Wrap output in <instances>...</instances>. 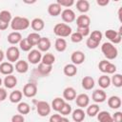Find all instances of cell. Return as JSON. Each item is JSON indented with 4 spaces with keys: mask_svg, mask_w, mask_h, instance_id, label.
Returning a JSON list of instances; mask_svg holds the SVG:
<instances>
[{
    "mask_svg": "<svg viewBox=\"0 0 122 122\" xmlns=\"http://www.w3.org/2000/svg\"><path fill=\"white\" fill-rule=\"evenodd\" d=\"M41 59H42V53L38 50H31V51H29V53H28V61L30 64L36 65V64L41 62Z\"/></svg>",
    "mask_w": 122,
    "mask_h": 122,
    "instance_id": "ba28073f",
    "label": "cell"
},
{
    "mask_svg": "<svg viewBox=\"0 0 122 122\" xmlns=\"http://www.w3.org/2000/svg\"><path fill=\"white\" fill-rule=\"evenodd\" d=\"M116 71V66L111 62L108 63L107 67H106V71H105V73H109V74H113L115 73Z\"/></svg>",
    "mask_w": 122,
    "mask_h": 122,
    "instance_id": "f6af8a7d",
    "label": "cell"
},
{
    "mask_svg": "<svg viewBox=\"0 0 122 122\" xmlns=\"http://www.w3.org/2000/svg\"><path fill=\"white\" fill-rule=\"evenodd\" d=\"M14 71V67L10 62H2L0 64V72L4 75L12 74Z\"/></svg>",
    "mask_w": 122,
    "mask_h": 122,
    "instance_id": "9a60e30c",
    "label": "cell"
},
{
    "mask_svg": "<svg viewBox=\"0 0 122 122\" xmlns=\"http://www.w3.org/2000/svg\"><path fill=\"white\" fill-rule=\"evenodd\" d=\"M9 25H10V24H7V23H5V22H3V21L0 20V30H7L8 27H9Z\"/></svg>",
    "mask_w": 122,
    "mask_h": 122,
    "instance_id": "db71d44e",
    "label": "cell"
},
{
    "mask_svg": "<svg viewBox=\"0 0 122 122\" xmlns=\"http://www.w3.org/2000/svg\"><path fill=\"white\" fill-rule=\"evenodd\" d=\"M65 104V100L61 97H56L52 100L51 102V109H53L55 112H59L60 109L63 107V105Z\"/></svg>",
    "mask_w": 122,
    "mask_h": 122,
    "instance_id": "e575fe53",
    "label": "cell"
},
{
    "mask_svg": "<svg viewBox=\"0 0 122 122\" xmlns=\"http://www.w3.org/2000/svg\"><path fill=\"white\" fill-rule=\"evenodd\" d=\"M71 112H72V110H71V106L69 104V103H66L65 102V104L63 105V107L60 109V111L58 112L61 115H68V114H71Z\"/></svg>",
    "mask_w": 122,
    "mask_h": 122,
    "instance_id": "ab89813d",
    "label": "cell"
},
{
    "mask_svg": "<svg viewBox=\"0 0 122 122\" xmlns=\"http://www.w3.org/2000/svg\"><path fill=\"white\" fill-rule=\"evenodd\" d=\"M76 31L79 32L83 37L88 36V35L91 33V31H90V28H77V30H76Z\"/></svg>",
    "mask_w": 122,
    "mask_h": 122,
    "instance_id": "7dc6e473",
    "label": "cell"
},
{
    "mask_svg": "<svg viewBox=\"0 0 122 122\" xmlns=\"http://www.w3.org/2000/svg\"><path fill=\"white\" fill-rule=\"evenodd\" d=\"M111 84L116 88L122 87V75L120 73H114L111 78Z\"/></svg>",
    "mask_w": 122,
    "mask_h": 122,
    "instance_id": "8d00e7d4",
    "label": "cell"
},
{
    "mask_svg": "<svg viewBox=\"0 0 122 122\" xmlns=\"http://www.w3.org/2000/svg\"><path fill=\"white\" fill-rule=\"evenodd\" d=\"M3 84L7 89H12L17 85V78L13 74L7 75L3 80Z\"/></svg>",
    "mask_w": 122,
    "mask_h": 122,
    "instance_id": "d6986e66",
    "label": "cell"
},
{
    "mask_svg": "<svg viewBox=\"0 0 122 122\" xmlns=\"http://www.w3.org/2000/svg\"><path fill=\"white\" fill-rule=\"evenodd\" d=\"M19 47L23 51H31V48H32V46L28 42L27 38H22V40L19 43Z\"/></svg>",
    "mask_w": 122,
    "mask_h": 122,
    "instance_id": "f35d334b",
    "label": "cell"
},
{
    "mask_svg": "<svg viewBox=\"0 0 122 122\" xmlns=\"http://www.w3.org/2000/svg\"><path fill=\"white\" fill-rule=\"evenodd\" d=\"M101 51L102 53L104 54V56L108 59V60H112V59H115L118 55V50L117 48L110 43V42H105L102 44L101 46Z\"/></svg>",
    "mask_w": 122,
    "mask_h": 122,
    "instance_id": "7a4b0ae2",
    "label": "cell"
},
{
    "mask_svg": "<svg viewBox=\"0 0 122 122\" xmlns=\"http://www.w3.org/2000/svg\"><path fill=\"white\" fill-rule=\"evenodd\" d=\"M30 26V20L22 16H15L14 18L11 19V22H10V28L15 31L27 30Z\"/></svg>",
    "mask_w": 122,
    "mask_h": 122,
    "instance_id": "6da1fadb",
    "label": "cell"
},
{
    "mask_svg": "<svg viewBox=\"0 0 122 122\" xmlns=\"http://www.w3.org/2000/svg\"><path fill=\"white\" fill-rule=\"evenodd\" d=\"M81 84H82V87H83L84 90L90 91V90L93 89V87L95 85V82H94V79L92 76H85V77H83V79L81 81Z\"/></svg>",
    "mask_w": 122,
    "mask_h": 122,
    "instance_id": "7402d4cb",
    "label": "cell"
},
{
    "mask_svg": "<svg viewBox=\"0 0 122 122\" xmlns=\"http://www.w3.org/2000/svg\"><path fill=\"white\" fill-rule=\"evenodd\" d=\"M121 10H122V8H120L119 10H118V17H119V20L120 21H121Z\"/></svg>",
    "mask_w": 122,
    "mask_h": 122,
    "instance_id": "6f0895ef",
    "label": "cell"
},
{
    "mask_svg": "<svg viewBox=\"0 0 122 122\" xmlns=\"http://www.w3.org/2000/svg\"><path fill=\"white\" fill-rule=\"evenodd\" d=\"M61 119H62V116L60 114H51L50 116V120L49 122H61Z\"/></svg>",
    "mask_w": 122,
    "mask_h": 122,
    "instance_id": "f907efd6",
    "label": "cell"
},
{
    "mask_svg": "<svg viewBox=\"0 0 122 122\" xmlns=\"http://www.w3.org/2000/svg\"><path fill=\"white\" fill-rule=\"evenodd\" d=\"M30 27H31V29L33 30H35V31H40V30H42L44 28H45V23H44V21H43V19H41V18H34V19H32L31 20V22H30Z\"/></svg>",
    "mask_w": 122,
    "mask_h": 122,
    "instance_id": "603a6c76",
    "label": "cell"
},
{
    "mask_svg": "<svg viewBox=\"0 0 122 122\" xmlns=\"http://www.w3.org/2000/svg\"><path fill=\"white\" fill-rule=\"evenodd\" d=\"M92 99L95 102V103H102L107 99V94L106 92L101 90V89H97L94 92H92Z\"/></svg>",
    "mask_w": 122,
    "mask_h": 122,
    "instance_id": "7c38bea8",
    "label": "cell"
},
{
    "mask_svg": "<svg viewBox=\"0 0 122 122\" xmlns=\"http://www.w3.org/2000/svg\"><path fill=\"white\" fill-rule=\"evenodd\" d=\"M97 119L99 122H113L112 114L107 111H102L97 113Z\"/></svg>",
    "mask_w": 122,
    "mask_h": 122,
    "instance_id": "83f0119b",
    "label": "cell"
},
{
    "mask_svg": "<svg viewBox=\"0 0 122 122\" xmlns=\"http://www.w3.org/2000/svg\"><path fill=\"white\" fill-rule=\"evenodd\" d=\"M76 25H77V28H90L91 18L85 14L79 15L76 18Z\"/></svg>",
    "mask_w": 122,
    "mask_h": 122,
    "instance_id": "4fadbf2b",
    "label": "cell"
},
{
    "mask_svg": "<svg viewBox=\"0 0 122 122\" xmlns=\"http://www.w3.org/2000/svg\"><path fill=\"white\" fill-rule=\"evenodd\" d=\"M6 57L8 59L9 62L13 63V62H17L19 60L20 57V51L19 49L15 46H11L9 47L6 51Z\"/></svg>",
    "mask_w": 122,
    "mask_h": 122,
    "instance_id": "8992f818",
    "label": "cell"
},
{
    "mask_svg": "<svg viewBox=\"0 0 122 122\" xmlns=\"http://www.w3.org/2000/svg\"><path fill=\"white\" fill-rule=\"evenodd\" d=\"M40 38H41V36H40V34H39L38 32H30V33L27 36L28 42H29L32 47H33V46H36V45L38 44Z\"/></svg>",
    "mask_w": 122,
    "mask_h": 122,
    "instance_id": "1f68e13d",
    "label": "cell"
},
{
    "mask_svg": "<svg viewBox=\"0 0 122 122\" xmlns=\"http://www.w3.org/2000/svg\"><path fill=\"white\" fill-rule=\"evenodd\" d=\"M17 112L22 115L28 114L30 112V107L27 102H19L17 105Z\"/></svg>",
    "mask_w": 122,
    "mask_h": 122,
    "instance_id": "836d02e7",
    "label": "cell"
},
{
    "mask_svg": "<svg viewBox=\"0 0 122 122\" xmlns=\"http://www.w3.org/2000/svg\"><path fill=\"white\" fill-rule=\"evenodd\" d=\"M105 36L109 39L112 44H119L122 40V27L119 28V30L116 31L114 30H107L105 32Z\"/></svg>",
    "mask_w": 122,
    "mask_h": 122,
    "instance_id": "277c9868",
    "label": "cell"
},
{
    "mask_svg": "<svg viewBox=\"0 0 122 122\" xmlns=\"http://www.w3.org/2000/svg\"><path fill=\"white\" fill-rule=\"evenodd\" d=\"M55 62V56L52 53H45L44 55H42V59H41V63L48 65V66H52Z\"/></svg>",
    "mask_w": 122,
    "mask_h": 122,
    "instance_id": "4dcf8cb0",
    "label": "cell"
},
{
    "mask_svg": "<svg viewBox=\"0 0 122 122\" xmlns=\"http://www.w3.org/2000/svg\"><path fill=\"white\" fill-rule=\"evenodd\" d=\"M11 19H12L11 13H10L9 10H4L0 11V20H1V21L5 22V23H7V24H10Z\"/></svg>",
    "mask_w": 122,
    "mask_h": 122,
    "instance_id": "74e56055",
    "label": "cell"
},
{
    "mask_svg": "<svg viewBox=\"0 0 122 122\" xmlns=\"http://www.w3.org/2000/svg\"><path fill=\"white\" fill-rule=\"evenodd\" d=\"M109 62H110V61H108V60H106V59L101 60V61L99 62V64H98V69H99V71H102L103 73H105L106 67H107V65H108V63H109Z\"/></svg>",
    "mask_w": 122,
    "mask_h": 122,
    "instance_id": "bcb514c9",
    "label": "cell"
},
{
    "mask_svg": "<svg viewBox=\"0 0 122 122\" xmlns=\"http://www.w3.org/2000/svg\"><path fill=\"white\" fill-rule=\"evenodd\" d=\"M85 58H86L85 53L83 51H75L71 55V60L72 62V64L75 65V66L82 64L85 61Z\"/></svg>",
    "mask_w": 122,
    "mask_h": 122,
    "instance_id": "8fae6325",
    "label": "cell"
},
{
    "mask_svg": "<svg viewBox=\"0 0 122 122\" xmlns=\"http://www.w3.org/2000/svg\"><path fill=\"white\" fill-rule=\"evenodd\" d=\"M54 48L59 52L65 51L67 49V41L64 38H57L54 43Z\"/></svg>",
    "mask_w": 122,
    "mask_h": 122,
    "instance_id": "f1b7e54d",
    "label": "cell"
},
{
    "mask_svg": "<svg viewBox=\"0 0 122 122\" xmlns=\"http://www.w3.org/2000/svg\"><path fill=\"white\" fill-rule=\"evenodd\" d=\"M51 107L48 102L38 101L36 103V112L40 116H42V117L48 116L51 113Z\"/></svg>",
    "mask_w": 122,
    "mask_h": 122,
    "instance_id": "5b68a950",
    "label": "cell"
},
{
    "mask_svg": "<svg viewBox=\"0 0 122 122\" xmlns=\"http://www.w3.org/2000/svg\"><path fill=\"white\" fill-rule=\"evenodd\" d=\"M61 122H70V120H69L67 117H62V119H61Z\"/></svg>",
    "mask_w": 122,
    "mask_h": 122,
    "instance_id": "9f6ffc18",
    "label": "cell"
},
{
    "mask_svg": "<svg viewBox=\"0 0 122 122\" xmlns=\"http://www.w3.org/2000/svg\"><path fill=\"white\" fill-rule=\"evenodd\" d=\"M36 46L38 47V51H39L46 52V51H48L50 50L51 44V41H50L49 38H47V37H41L40 40H39V42H38V44Z\"/></svg>",
    "mask_w": 122,
    "mask_h": 122,
    "instance_id": "5bb4252c",
    "label": "cell"
},
{
    "mask_svg": "<svg viewBox=\"0 0 122 122\" xmlns=\"http://www.w3.org/2000/svg\"><path fill=\"white\" fill-rule=\"evenodd\" d=\"M53 32L59 38H63V37L70 36L71 34V32H72V30L68 24L58 23L53 27Z\"/></svg>",
    "mask_w": 122,
    "mask_h": 122,
    "instance_id": "3957f363",
    "label": "cell"
},
{
    "mask_svg": "<svg viewBox=\"0 0 122 122\" xmlns=\"http://www.w3.org/2000/svg\"><path fill=\"white\" fill-rule=\"evenodd\" d=\"M96 3H97V5H98V6L105 7V6H107V5L110 3V1H109V0H97V1H96Z\"/></svg>",
    "mask_w": 122,
    "mask_h": 122,
    "instance_id": "f5cc1de1",
    "label": "cell"
},
{
    "mask_svg": "<svg viewBox=\"0 0 122 122\" xmlns=\"http://www.w3.org/2000/svg\"><path fill=\"white\" fill-rule=\"evenodd\" d=\"M2 83H3V80L1 79V77H0V87H1V85H2Z\"/></svg>",
    "mask_w": 122,
    "mask_h": 122,
    "instance_id": "680465c9",
    "label": "cell"
},
{
    "mask_svg": "<svg viewBox=\"0 0 122 122\" xmlns=\"http://www.w3.org/2000/svg\"><path fill=\"white\" fill-rule=\"evenodd\" d=\"M71 117H72V120L74 122H82L86 117V112H84L83 109L78 108V109H75L72 112Z\"/></svg>",
    "mask_w": 122,
    "mask_h": 122,
    "instance_id": "ffe728a7",
    "label": "cell"
},
{
    "mask_svg": "<svg viewBox=\"0 0 122 122\" xmlns=\"http://www.w3.org/2000/svg\"><path fill=\"white\" fill-rule=\"evenodd\" d=\"M63 72L66 76H69V77H71V76H74L76 73H77V68L75 65H73L72 63L71 64H67L65 65V67L63 68Z\"/></svg>",
    "mask_w": 122,
    "mask_h": 122,
    "instance_id": "484cf974",
    "label": "cell"
},
{
    "mask_svg": "<svg viewBox=\"0 0 122 122\" xmlns=\"http://www.w3.org/2000/svg\"><path fill=\"white\" fill-rule=\"evenodd\" d=\"M56 3L62 8V7H66V8H70L74 4L73 0H57Z\"/></svg>",
    "mask_w": 122,
    "mask_h": 122,
    "instance_id": "7bdbcfd3",
    "label": "cell"
},
{
    "mask_svg": "<svg viewBox=\"0 0 122 122\" xmlns=\"http://www.w3.org/2000/svg\"><path fill=\"white\" fill-rule=\"evenodd\" d=\"M86 45H87V47H88L89 49L94 50V49H96V48L99 46V43L96 42V41H94V40H92V39H91V38L89 37V38L87 39V41H86Z\"/></svg>",
    "mask_w": 122,
    "mask_h": 122,
    "instance_id": "ee69618b",
    "label": "cell"
},
{
    "mask_svg": "<svg viewBox=\"0 0 122 122\" xmlns=\"http://www.w3.org/2000/svg\"><path fill=\"white\" fill-rule=\"evenodd\" d=\"M112 116L113 122H122V112H116Z\"/></svg>",
    "mask_w": 122,
    "mask_h": 122,
    "instance_id": "c3c4849f",
    "label": "cell"
},
{
    "mask_svg": "<svg viewBox=\"0 0 122 122\" xmlns=\"http://www.w3.org/2000/svg\"><path fill=\"white\" fill-rule=\"evenodd\" d=\"M102 37H103V34H102V32L100 30H93V31H92L90 33V38L94 40V41H96V42H98V43L101 42Z\"/></svg>",
    "mask_w": 122,
    "mask_h": 122,
    "instance_id": "60d3db41",
    "label": "cell"
},
{
    "mask_svg": "<svg viewBox=\"0 0 122 122\" xmlns=\"http://www.w3.org/2000/svg\"><path fill=\"white\" fill-rule=\"evenodd\" d=\"M0 36H1V34H0Z\"/></svg>",
    "mask_w": 122,
    "mask_h": 122,
    "instance_id": "91938a15",
    "label": "cell"
},
{
    "mask_svg": "<svg viewBox=\"0 0 122 122\" xmlns=\"http://www.w3.org/2000/svg\"><path fill=\"white\" fill-rule=\"evenodd\" d=\"M71 40L73 43H79V42H81L83 40V36L79 32H77V31L71 32Z\"/></svg>",
    "mask_w": 122,
    "mask_h": 122,
    "instance_id": "b9f144b4",
    "label": "cell"
},
{
    "mask_svg": "<svg viewBox=\"0 0 122 122\" xmlns=\"http://www.w3.org/2000/svg\"><path fill=\"white\" fill-rule=\"evenodd\" d=\"M7 96H8V93L6 89L0 87V101H4L7 98Z\"/></svg>",
    "mask_w": 122,
    "mask_h": 122,
    "instance_id": "816d5d0a",
    "label": "cell"
},
{
    "mask_svg": "<svg viewBox=\"0 0 122 122\" xmlns=\"http://www.w3.org/2000/svg\"><path fill=\"white\" fill-rule=\"evenodd\" d=\"M99 106L97 104H92V105H89L87 107V112L86 113L91 116V117H93L95 115H97V113L99 112Z\"/></svg>",
    "mask_w": 122,
    "mask_h": 122,
    "instance_id": "d590c367",
    "label": "cell"
},
{
    "mask_svg": "<svg viewBox=\"0 0 122 122\" xmlns=\"http://www.w3.org/2000/svg\"><path fill=\"white\" fill-rule=\"evenodd\" d=\"M75 103H76V105L80 109L86 108L90 104V97L86 93H80V94L76 95V97H75Z\"/></svg>",
    "mask_w": 122,
    "mask_h": 122,
    "instance_id": "30bf717a",
    "label": "cell"
},
{
    "mask_svg": "<svg viewBox=\"0 0 122 122\" xmlns=\"http://www.w3.org/2000/svg\"><path fill=\"white\" fill-rule=\"evenodd\" d=\"M22 96H23L22 92L19 91V90H15V91L10 92V94L9 96V99L11 103H19V102H21Z\"/></svg>",
    "mask_w": 122,
    "mask_h": 122,
    "instance_id": "f546056e",
    "label": "cell"
},
{
    "mask_svg": "<svg viewBox=\"0 0 122 122\" xmlns=\"http://www.w3.org/2000/svg\"><path fill=\"white\" fill-rule=\"evenodd\" d=\"M121 98L117 95H112L111 96L109 99H108V106L111 108V109H113V110H117L121 107Z\"/></svg>",
    "mask_w": 122,
    "mask_h": 122,
    "instance_id": "e0dca14e",
    "label": "cell"
},
{
    "mask_svg": "<svg viewBox=\"0 0 122 122\" xmlns=\"http://www.w3.org/2000/svg\"><path fill=\"white\" fill-rule=\"evenodd\" d=\"M25 121V118L22 114H14L12 115L11 117V122H24Z\"/></svg>",
    "mask_w": 122,
    "mask_h": 122,
    "instance_id": "681fc988",
    "label": "cell"
},
{
    "mask_svg": "<svg viewBox=\"0 0 122 122\" xmlns=\"http://www.w3.org/2000/svg\"><path fill=\"white\" fill-rule=\"evenodd\" d=\"M4 57H5V54H4L3 51H2V50H0V63H2V61H3Z\"/></svg>",
    "mask_w": 122,
    "mask_h": 122,
    "instance_id": "11a10c76",
    "label": "cell"
},
{
    "mask_svg": "<svg viewBox=\"0 0 122 122\" xmlns=\"http://www.w3.org/2000/svg\"><path fill=\"white\" fill-rule=\"evenodd\" d=\"M98 85L100 88L102 89H107L110 87L111 85V78L106 75V74H103L101 75L99 78H98Z\"/></svg>",
    "mask_w": 122,
    "mask_h": 122,
    "instance_id": "d6a6232c",
    "label": "cell"
},
{
    "mask_svg": "<svg viewBox=\"0 0 122 122\" xmlns=\"http://www.w3.org/2000/svg\"><path fill=\"white\" fill-rule=\"evenodd\" d=\"M8 42L11 45H16L19 44L20 41L22 40V34L19 31H12L8 35Z\"/></svg>",
    "mask_w": 122,
    "mask_h": 122,
    "instance_id": "44dd1931",
    "label": "cell"
},
{
    "mask_svg": "<svg viewBox=\"0 0 122 122\" xmlns=\"http://www.w3.org/2000/svg\"><path fill=\"white\" fill-rule=\"evenodd\" d=\"M51 70H52V66H48L40 62L38 64V68L36 69V71L40 76H47L51 73Z\"/></svg>",
    "mask_w": 122,
    "mask_h": 122,
    "instance_id": "ac0fdd59",
    "label": "cell"
},
{
    "mask_svg": "<svg viewBox=\"0 0 122 122\" xmlns=\"http://www.w3.org/2000/svg\"><path fill=\"white\" fill-rule=\"evenodd\" d=\"M75 97H76V91L72 87H67L63 91V99L64 100L71 101V100H74Z\"/></svg>",
    "mask_w": 122,
    "mask_h": 122,
    "instance_id": "2e32d148",
    "label": "cell"
},
{
    "mask_svg": "<svg viewBox=\"0 0 122 122\" xmlns=\"http://www.w3.org/2000/svg\"><path fill=\"white\" fill-rule=\"evenodd\" d=\"M61 18L65 22V24L66 23H71L76 18L75 12L71 9H65L64 10L61 11Z\"/></svg>",
    "mask_w": 122,
    "mask_h": 122,
    "instance_id": "9c48e42d",
    "label": "cell"
},
{
    "mask_svg": "<svg viewBox=\"0 0 122 122\" xmlns=\"http://www.w3.org/2000/svg\"><path fill=\"white\" fill-rule=\"evenodd\" d=\"M22 93L26 97H29V98L34 97L37 93V86L34 83H27L23 88Z\"/></svg>",
    "mask_w": 122,
    "mask_h": 122,
    "instance_id": "52a82bcc",
    "label": "cell"
},
{
    "mask_svg": "<svg viewBox=\"0 0 122 122\" xmlns=\"http://www.w3.org/2000/svg\"><path fill=\"white\" fill-rule=\"evenodd\" d=\"M15 71L19 73H26L29 71V63L25 60H18L15 63Z\"/></svg>",
    "mask_w": 122,
    "mask_h": 122,
    "instance_id": "cb8c5ba5",
    "label": "cell"
},
{
    "mask_svg": "<svg viewBox=\"0 0 122 122\" xmlns=\"http://www.w3.org/2000/svg\"><path fill=\"white\" fill-rule=\"evenodd\" d=\"M0 102H1V101H0Z\"/></svg>",
    "mask_w": 122,
    "mask_h": 122,
    "instance_id": "94428289",
    "label": "cell"
},
{
    "mask_svg": "<svg viewBox=\"0 0 122 122\" xmlns=\"http://www.w3.org/2000/svg\"><path fill=\"white\" fill-rule=\"evenodd\" d=\"M61 11H62V8L56 2L50 4L48 7V12L51 16H57V15L61 14Z\"/></svg>",
    "mask_w": 122,
    "mask_h": 122,
    "instance_id": "d4e9b609",
    "label": "cell"
},
{
    "mask_svg": "<svg viewBox=\"0 0 122 122\" xmlns=\"http://www.w3.org/2000/svg\"><path fill=\"white\" fill-rule=\"evenodd\" d=\"M76 9L82 12V13H86L90 10V3L87 0H78L76 2Z\"/></svg>",
    "mask_w": 122,
    "mask_h": 122,
    "instance_id": "4316f807",
    "label": "cell"
}]
</instances>
